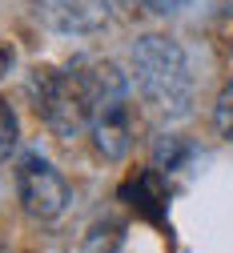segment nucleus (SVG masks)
<instances>
[{
  "label": "nucleus",
  "instance_id": "11",
  "mask_svg": "<svg viewBox=\"0 0 233 253\" xmlns=\"http://www.w3.org/2000/svg\"><path fill=\"white\" fill-rule=\"evenodd\" d=\"M12 65V48H0V69H8Z\"/></svg>",
  "mask_w": 233,
  "mask_h": 253
},
{
  "label": "nucleus",
  "instance_id": "2",
  "mask_svg": "<svg viewBox=\"0 0 233 253\" xmlns=\"http://www.w3.org/2000/svg\"><path fill=\"white\" fill-rule=\"evenodd\" d=\"M133 60V77H137V88L153 113L161 117H185L193 105V73H189V56L173 37H137L129 52Z\"/></svg>",
  "mask_w": 233,
  "mask_h": 253
},
{
  "label": "nucleus",
  "instance_id": "5",
  "mask_svg": "<svg viewBox=\"0 0 233 253\" xmlns=\"http://www.w3.org/2000/svg\"><path fill=\"white\" fill-rule=\"evenodd\" d=\"M37 16L64 37H89L109 24V0H37Z\"/></svg>",
  "mask_w": 233,
  "mask_h": 253
},
{
  "label": "nucleus",
  "instance_id": "10",
  "mask_svg": "<svg viewBox=\"0 0 233 253\" xmlns=\"http://www.w3.org/2000/svg\"><path fill=\"white\" fill-rule=\"evenodd\" d=\"M141 4L149 8V12H157V16H173V12H181L189 0H141Z\"/></svg>",
  "mask_w": 233,
  "mask_h": 253
},
{
  "label": "nucleus",
  "instance_id": "9",
  "mask_svg": "<svg viewBox=\"0 0 233 253\" xmlns=\"http://www.w3.org/2000/svg\"><path fill=\"white\" fill-rule=\"evenodd\" d=\"M213 121H217V133H221L225 141H233V81L221 88L217 109H213Z\"/></svg>",
  "mask_w": 233,
  "mask_h": 253
},
{
  "label": "nucleus",
  "instance_id": "7",
  "mask_svg": "<svg viewBox=\"0 0 233 253\" xmlns=\"http://www.w3.org/2000/svg\"><path fill=\"white\" fill-rule=\"evenodd\" d=\"M189 157H193V145H189V141H181V137H165V141H157V149H153V169H161V173H177V169H185Z\"/></svg>",
  "mask_w": 233,
  "mask_h": 253
},
{
  "label": "nucleus",
  "instance_id": "4",
  "mask_svg": "<svg viewBox=\"0 0 233 253\" xmlns=\"http://www.w3.org/2000/svg\"><path fill=\"white\" fill-rule=\"evenodd\" d=\"M16 197L24 205L28 217L37 221H52L69 205V181L60 177V169L52 161H45L41 153H24L16 165Z\"/></svg>",
  "mask_w": 233,
  "mask_h": 253
},
{
  "label": "nucleus",
  "instance_id": "8",
  "mask_svg": "<svg viewBox=\"0 0 233 253\" xmlns=\"http://www.w3.org/2000/svg\"><path fill=\"white\" fill-rule=\"evenodd\" d=\"M16 137H20V133H16V113L8 109L4 97H0V165H4L8 153L16 149Z\"/></svg>",
  "mask_w": 233,
  "mask_h": 253
},
{
  "label": "nucleus",
  "instance_id": "6",
  "mask_svg": "<svg viewBox=\"0 0 233 253\" xmlns=\"http://www.w3.org/2000/svg\"><path fill=\"white\" fill-rule=\"evenodd\" d=\"M121 197L137 209L141 217H149L153 225H165V209H169V189L161 181V169H145L137 177H129Z\"/></svg>",
  "mask_w": 233,
  "mask_h": 253
},
{
  "label": "nucleus",
  "instance_id": "3",
  "mask_svg": "<svg viewBox=\"0 0 233 253\" xmlns=\"http://www.w3.org/2000/svg\"><path fill=\"white\" fill-rule=\"evenodd\" d=\"M28 97L37 105L41 121L56 137H81L89 133V109H85V97H81V84L73 77V69H32L28 77Z\"/></svg>",
  "mask_w": 233,
  "mask_h": 253
},
{
  "label": "nucleus",
  "instance_id": "1",
  "mask_svg": "<svg viewBox=\"0 0 233 253\" xmlns=\"http://www.w3.org/2000/svg\"><path fill=\"white\" fill-rule=\"evenodd\" d=\"M73 77L81 84V97L89 109V137L93 149L109 157V161H121L133 145V121H129V81L125 73L113 65V60L101 56H77L73 60Z\"/></svg>",
  "mask_w": 233,
  "mask_h": 253
}]
</instances>
